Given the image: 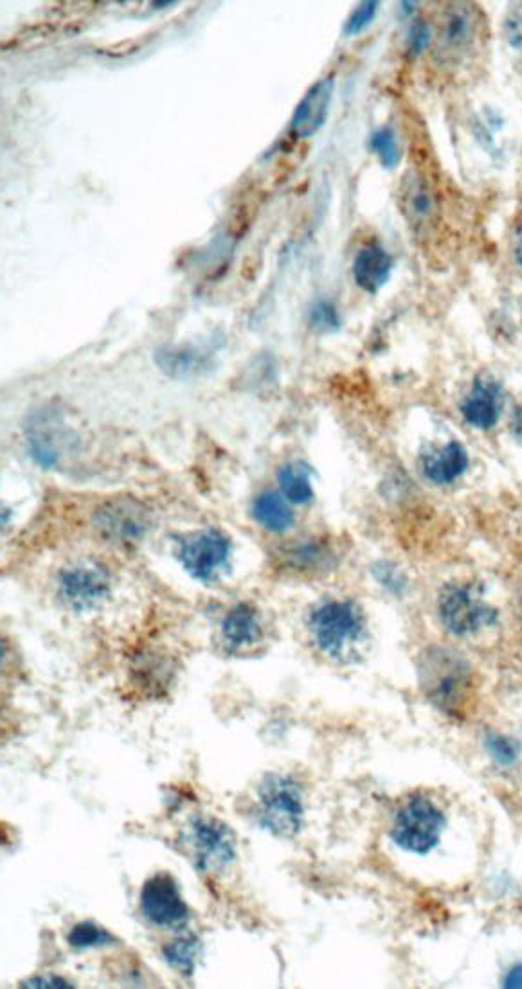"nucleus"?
Returning <instances> with one entry per match:
<instances>
[{"label":"nucleus","mask_w":522,"mask_h":989,"mask_svg":"<svg viewBox=\"0 0 522 989\" xmlns=\"http://www.w3.org/2000/svg\"><path fill=\"white\" fill-rule=\"evenodd\" d=\"M312 639L330 659H350L364 639V618L352 601H326L308 618Z\"/></svg>","instance_id":"f257e3e1"},{"label":"nucleus","mask_w":522,"mask_h":989,"mask_svg":"<svg viewBox=\"0 0 522 989\" xmlns=\"http://www.w3.org/2000/svg\"><path fill=\"white\" fill-rule=\"evenodd\" d=\"M175 558L187 576L211 585L231 571L233 541L218 529H202L175 540Z\"/></svg>","instance_id":"f03ea898"},{"label":"nucleus","mask_w":522,"mask_h":989,"mask_svg":"<svg viewBox=\"0 0 522 989\" xmlns=\"http://www.w3.org/2000/svg\"><path fill=\"white\" fill-rule=\"evenodd\" d=\"M303 799L290 778L269 773L258 790V820L264 830L280 839L298 835L303 825Z\"/></svg>","instance_id":"7ed1b4c3"},{"label":"nucleus","mask_w":522,"mask_h":989,"mask_svg":"<svg viewBox=\"0 0 522 989\" xmlns=\"http://www.w3.org/2000/svg\"><path fill=\"white\" fill-rule=\"evenodd\" d=\"M424 687L441 711L458 715L465 711L472 693L471 670L452 651L436 649L424 664Z\"/></svg>","instance_id":"20e7f679"},{"label":"nucleus","mask_w":522,"mask_h":989,"mask_svg":"<svg viewBox=\"0 0 522 989\" xmlns=\"http://www.w3.org/2000/svg\"><path fill=\"white\" fill-rule=\"evenodd\" d=\"M182 842L193 864L202 872H220L236 858V839L228 826L209 817H197L187 825Z\"/></svg>","instance_id":"39448f33"},{"label":"nucleus","mask_w":522,"mask_h":989,"mask_svg":"<svg viewBox=\"0 0 522 989\" xmlns=\"http://www.w3.org/2000/svg\"><path fill=\"white\" fill-rule=\"evenodd\" d=\"M445 828V817L425 797H413L394 817L391 839L403 851L425 855L436 847Z\"/></svg>","instance_id":"423d86ee"},{"label":"nucleus","mask_w":522,"mask_h":989,"mask_svg":"<svg viewBox=\"0 0 522 989\" xmlns=\"http://www.w3.org/2000/svg\"><path fill=\"white\" fill-rule=\"evenodd\" d=\"M58 598L73 612H90L101 607L112 594L109 572L93 563H76L60 571L57 577Z\"/></svg>","instance_id":"0eeeda50"},{"label":"nucleus","mask_w":522,"mask_h":989,"mask_svg":"<svg viewBox=\"0 0 522 989\" xmlns=\"http://www.w3.org/2000/svg\"><path fill=\"white\" fill-rule=\"evenodd\" d=\"M440 618L449 632L456 635L474 634L496 621V612L472 587L449 585L438 601Z\"/></svg>","instance_id":"6e6552de"},{"label":"nucleus","mask_w":522,"mask_h":989,"mask_svg":"<svg viewBox=\"0 0 522 989\" xmlns=\"http://www.w3.org/2000/svg\"><path fill=\"white\" fill-rule=\"evenodd\" d=\"M141 911L146 919L159 928H177L184 925L190 911L177 881L168 875L151 876L141 891Z\"/></svg>","instance_id":"1a4fd4ad"},{"label":"nucleus","mask_w":522,"mask_h":989,"mask_svg":"<svg viewBox=\"0 0 522 989\" xmlns=\"http://www.w3.org/2000/svg\"><path fill=\"white\" fill-rule=\"evenodd\" d=\"M94 526L107 540L116 544H134L141 540L150 527L145 508L132 499L110 500L94 515Z\"/></svg>","instance_id":"9d476101"},{"label":"nucleus","mask_w":522,"mask_h":989,"mask_svg":"<svg viewBox=\"0 0 522 989\" xmlns=\"http://www.w3.org/2000/svg\"><path fill=\"white\" fill-rule=\"evenodd\" d=\"M333 90H336V80L331 76L321 77L319 82L308 88V93L298 103L294 114L290 119V132L298 139H311L323 129L328 112H330Z\"/></svg>","instance_id":"9b49d317"},{"label":"nucleus","mask_w":522,"mask_h":989,"mask_svg":"<svg viewBox=\"0 0 522 989\" xmlns=\"http://www.w3.org/2000/svg\"><path fill=\"white\" fill-rule=\"evenodd\" d=\"M156 364L165 375L177 380L204 377L215 367L213 351L197 345H170L156 353Z\"/></svg>","instance_id":"f8f14e48"},{"label":"nucleus","mask_w":522,"mask_h":989,"mask_svg":"<svg viewBox=\"0 0 522 989\" xmlns=\"http://www.w3.org/2000/svg\"><path fill=\"white\" fill-rule=\"evenodd\" d=\"M222 639L231 651L248 648L262 639L258 610L253 605L240 603L223 615L220 624Z\"/></svg>","instance_id":"ddd939ff"},{"label":"nucleus","mask_w":522,"mask_h":989,"mask_svg":"<svg viewBox=\"0 0 522 989\" xmlns=\"http://www.w3.org/2000/svg\"><path fill=\"white\" fill-rule=\"evenodd\" d=\"M463 416L472 427L491 428L501 413V391L496 381L477 380L463 402Z\"/></svg>","instance_id":"4468645a"},{"label":"nucleus","mask_w":522,"mask_h":989,"mask_svg":"<svg viewBox=\"0 0 522 989\" xmlns=\"http://www.w3.org/2000/svg\"><path fill=\"white\" fill-rule=\"evenodd\" d=\"M391 270L393 258L378 245L362 248L353 261L355 283L367 294H377L378 290L388 283Z\"/></svg>","instance_id":"2eb2a0df"},{"label":"nucleus","mask_w":522,"mask_h":989,"mask_svg":"<svg viewBox=\"0 0 522 989\" xmlns=\"http://www.w3.org/2000/svg\"><path fill=\"white\" fill-rule=\"evenodd\" d=\"M469 457L460 443H447L422 457V469L427 479L436 485H449L465 474Z\"/></svg>","instance_id":"dca6fc26"},{"label":"nucleus","mask_w":522,"mask_h":989,"mask_svg":"<svg viewBox=\"0 0 522 989\" xmlns=\"http://www.w3.org/2000/svg\"><path fill=\"white\" fill-rule=\"evenodd\" d=\"M254 521L272 533L289 532L294 526V510L283 493L267 490L253 500Z\"/></svg>","instance_id":"f3484780"},{"label":"nucleus","mask_w":522,"mask_h":989,"mask_svg":"<svg viewBox=\"0 0 522 989\" xmlns=\"http://www.w3.org/2000/svg\"><path fill=\"white\" fill-rule=\"evenodd\" d=\"M278 485L290 504L305 505L311 504L314 500L312 469L308 464L301 463V461L281 466L278 472Z\"/></svg>","instance_id":"a211bd4d"},{"label":"nucleus","mask_w":522,"mask_h":989,"mask_svg":"<svg viewBox=\"0 0 522 989\" xmlns=\"http://www.w3.org/2000/svg\"><path fill=\"white\" fill-rule=\"evenodd\" d=\"M476 33V16L469 5H458L449 10L445 21L444 38L449 47H463L471 44Z\"/></svg>","instance_id":"6ab92c4d"},{"label":"nucleus","mask_w":522,"mask_h":989,"mask_svg":"<svg viewBox=\"0 0 522 989\" xmlns=\"http://www.w3.org/2000/svg\"><path fill=\"white\" fill-rule=\"evenodd\" d=\"M198 952H201L198 939L195 936H184L166 944L162 957L171 968L181 972L182 975H192L197 966Z\"/></svg>","instance_id":"aec40b11"},{"label":"nucleus","mask_w":522,"mask_h":989,"mask_svg":"<svg viewBox=\"0 0 522 989\" xmlns=\"http://www.w3.org/2000/svg\"><path fill=\"white\" fill-rule=\"evenodd\" d=\"M116 939L107 930L94 925V923H78L71 928L68 936V943L74 950L99 949L107 944H114Z\"/></svg>","instance_id":"412c9836"},{"label":"nucleus","mask_w":522,"mask_h":989,"mask_svg":"<svg viewBox=\"0 0 522 989\" xmlns=\"http://www.w3.org/2000/svg\"><path fill=\"white\" fill-rule=\"evenodd\" d=\"M369 146H372V150L377 155L383 168H386V170H393V168L399 166L400 159H402V151H400L399 141H397L393 129L384 126V129L377 130V132L372 135Z\"/></svg>","instance_id":"4be33fe9"},{"label":"nucleus","mask_w":522,"mask_h":989,"mask_svg":"<svg viewBox=\"0 0 522 989\" xmlns=\"http://www.w3.org/2000/svg\"><path fill=\"white\" fill-rule=\"evenodd\" d=\"M405 206H408L409 215L422 222L435 211V198H433L430 191L422 182L414 181L411 186H408Z\"/></svg>","instance_id":"5701e85b"},{"label":"nucleus","mask_w":522,"mask_h":989,"mask_svg":"<svg viewBox=\"0 0 522 989\" xmlns=\"http://www.w3.org/2000/svg\"><path fill=\"white\" fill-rule=\"evenodd\" d=\"M378 8H380V2H375V0H367V2L359 4L353 10L352 15L348 16L347 24H344V35L347 37H355L359 33L364 32L375 21Z\"/></svg>","instance_id":"b1692460"},{"label":"nucleus","mask_w":522,"mask_h":989,"mask_svg":"<svg viewBox=\"0 0 522 989\" xmlns=\"http://www.w3.org/2000/svg\"><path fill=\"white\" fill-rule=\"evenodd\" d=\"M311 325L317 331H325V333L326 331L339 330L341 320H339L336 305L326 300H319L314 303L311 308Z\"/></svg>","instance_id":"393cba45"},{"label":"nucleus","mask_w":522,"mask_h":989,"mask_svg":"<svg viewBox=\"0 0 522 989\" xmlns=\"http://www.w3.org/2000/svg\"><path fill=\"white\" fill-rule=\"evenodd\" d=\"M430 40H433V32H430L429 24L424 21L414 22L409 29V51L420 54L425 47L429 46Z\"/></svg>","instance_id":"a878e982"},{"label":"nucleus","mask_w":522,"mask_h":989,"mask_svg":"<svg viewBox=\"0 0 522 989\" xmlns=\"http://www.w3.org/2000/svg\"><path fill=\"white\" fill-rule=\"evenodd\" d=\"M325 557L326 552H323L317 544H303V546L298 547L294 551V558L298 560V565L305 569L317 567L319 563H323Z\"/></svg>","instance_id":"bb28decb"},{"label":"nucleus","mask_w":522,"mask_h":989,"mask_svg":"<svg viewBox=\"0 0 522 989\" xmlns=\"http://www.w3.org/2000/svg\"><path fill=\"white\" fill-rule=\"evenodd\" d=\"M488 747H490L491 753L499 761L512 762L513 759L518 758V750L513 747V743L508 742L505 737H490Z\"/></svg>","instance_id":"cd10ccee"},{"label":"nucleus","mask_w":522,"mask_h":989,"mask_svg":"<svg viewBox=\"0 0 522 989\" xmlns=\"http://www.w3.org/2000/svg\"><path fill=\"white\" fill-rule=\"evenodd\" d=\"M22 988H73L69 985L68 980H63L62 977H54V975H49V977H33V979L26 980Z\"/></svg>","instance_id":"c85d7f7f"},{"label":"nucleus","mask_w":522,"mask_h":989,"mask_svg":"<svg viewBox=\"0 0 522 989\" xmlns=\"http://www.w3.org/2000/svg\"><path fill=\"white\" fill-rule=\"evenodd\" d=\"M508 38H510L513 46H522V16L508 21Z\"/></svg>","instance_id":"c756f323"},{"label":"nucleus","mask_w":522,"mask_h":989,"mask_svg":"<svg viewBox=\"0 0 522 989\" xmlns=\"http://www.w3.org/2000/svg\"><path fill=\"white\" fill-rule=\"evenodd\" d=\"M505 986L513 989L522 988V966H515V968L507 975Z\"/></svg>","instance_id":"7c9ffc66"},{"label":"nucleus","mask_w":522,"mask_h":989,"mask_svg":"<svg viewBox=\"0 0 522 989\" xmlns=\"http://www.w3.org/2000/svg\"><path fill=\"white\" fill-rule=\"evenodd\" d=\"M513 248H515V258H518L519 265L522 267V223L521 228L515 232V243H513Z\"/></svg>","instance_id":"2f4dec72"},{"label":"nucleus","mask_w":522,"mask_h":989,"mask_svg":"<svg viewBox=\"0 0 522 989\" xmlns=\"http://www.w3.org/2000/svg\"><path fill=\"white\" fill-rule=\"evenodd\" d=\"M513 428H515V434H518L519 438H522V408L515 419H513Z\"/></svg>","instance_id":"473e14b6"},{"label":"nucleus","mask_w":522,"mask_h":989,"mask_svg":"<svg viewBox=\"0 0 522 989\" xmlns=\"http://www.w3.org/2000/svg\"><path fill=\"white\" fill-rule=\"evenodd\" d=\"M177 2H154L156 8H168V5H175Z\"/></svg>","instance_id":"72a5a7b5"},{"label":"nucleus","mask_w":522,"mask_h":989,"mask_svg":"<svg viewBox=\"0 0 522 989\" xmlns=\"http://www.w3.org/2000/svg\"><path fill=\"white\" fill-rule=\"evenodd\" d=\"M519 615H521V623H522V593H521V596H519Z\"/></svg>","instance_id":"f704fd0d"}]
</instances>
